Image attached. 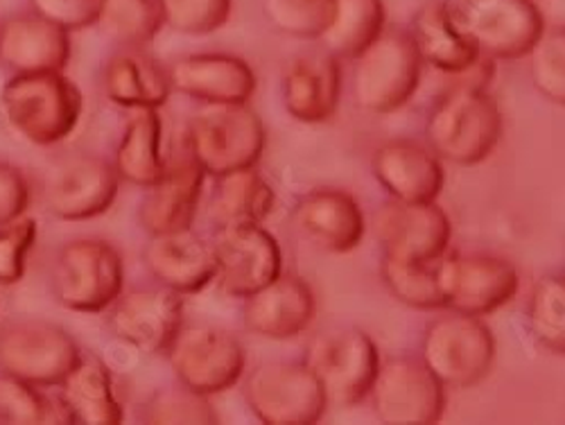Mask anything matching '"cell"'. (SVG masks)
<instances>
[{
    "label": "cell",
    "instance_id": "cell-24",
    "mask_svg": "<svg viewBox=\"0 0 565 425\" xmlns=\"http://www.w3.org/2000/svg\"><path fill=\"white\" fill-rule=\"evenodd\" d=\"M342 96L340 60L331 53L295 57L282 73V107L306 125L331 120Z\"/></svg>",
    "mask_w": 565,
    "mask_h": 425
},
{
    "label": "cell",
    "instance_id": "cell-33",
    "mask_svg": "<svg viewBox=\"0 0 565 425\" xmlns=\"http://www.w3.org/2000/svg\"><path fill=\"white\" fill-rule=\"evenodd\" d=\"M381 278L401 304L416 310H441L444 297L435 263H407L390 256L381 258Z\"/></svg>",
    "mask_w": 565,
    "mask_h": 425
},
{
    "label": "cell",
    "instance_id": "cell-41",
    "mask_svg": "<svg viewBox=\"0 0 565 425\" xmlns=\"http://www.w3.org/2000/svg\"><path fill=\"white\" fill-rule=\"evenodd\" d=\"M32 12L68 32L96 25L103 0H30Z\"/></svg>",
    "mask_w": 565,
    "mask_h": 425
},
{
    "label": "cell",
    "instance_id": "cell-1",
    "mask_svg": "<svg viewBox=\"0 0 565 425\" xmlns=\"http://www.w3.org/2000/svg\"><path fill=\"white\" fill-rule=\"evenodd\" d=\"M491 62L480 57L468 71L450 75L457 82L433 105L426 138L441 161L476 166L495 150L502 134V116L484 88L493 73Z\"/></svg>",
    "mask_w": 565,
    "mask_h": 425
},
{
    "label": "cell",
    "instance_id": "cell-30",
    "mask_svg": "<svg viewBox=\"0 0 565 425\" xmlns=\"http://www.w3.org/2000/svg\"><path fill=\"white\" fill-rule=\"evenodd\" d=\"M161 131L159 109H134L114 155V168L120 181L146 191L163 177L168 159L161 148Z\"/></svg>",
    "mask_w": 565,
    "mask_h": 425
},
{
    "label": "cell",
    "instance_id": "cell-37",
    "mask_svg": "<svg viewBox=\"0 0 565 425\" xmlns=\"http://www.w3.org/2000/svg\"><path fill=\"white\" fill-rule=\"evenodd\" d=\"M527 57L536 91L545 100L565 107V28L545 30Z\"/></svg>",
    "mask_w": 565,
    "mask_h": 425
},
{
    "label": "cell",
    "instance_id": "cell-20",
    "mask_svg": "<svg viewBox=\"0 0 565 425\" xmlns=\"http://www.w3.org/2000/svg\"><path fill=\"white\" fill-rule=\"evenodd\" d=\"M371 170L383 191L398 202H437L446 179L437 152L414 138L387 140L375 148Z\"/></svg>",
    "mask_w": 565,
    "mask_h": 425
},
{
    "label": "cell",
    "instance_id": "cell-31",
    "mask_svg": "<svg viewBox=\"0 0 565 425\" xmlns=\"http://www.w3.org/2000/svg\"><path fill=\"white\" fill-rule=\"evenodd\" d=\"M385 19L383 0H335L333 21L317 41L340 62H353L385 32Z\"/></svg>",
    "mask_w": 565,
    "mask_h": 425
},
{
    "label": "cell",
    "instance_id": "cell-39",
    "mask_svg": "<svg viewBox=\"0 0 565 425\" xmlns=\"http://www.w3.org/2000/svg\"><path fill=\"white\" fill-rule=\"evenodd\" d=\"M163 23L181 34H211L231 17L233 0H159Z\"/></svg>",
    "mask_w": 565,
    "mask_h": 425
},
{
    "label": "cell",
    "instance_id": "cell-22",
    "mask_svg": "<svg viewBox=\"0 0 565 425\" xmlns=\"http://www.w3.org/2000/svg\"><path fill=\"white\" fill-rule=\"evenodd\" d=\"M143 263L159 286L177 295H195L215 280L211 241L191 229L150 235Z\"/></svg>",
    "mask_w": 565,
    "mask_h": 425
},
{
    "label": "cell",
    "instance_id": "cell-11",
    "mask_svg": "<svg viewBox=\"0 0 565 425\" xmlns=\"http://www.w3.org/2000/svg\"><path fill=\"white\" fill-rule=\"evenodd\" d=\"M120 177L98 155H71L43 174L41 200L45 211L64 222H84L107 213L118 198Z\"/></svg>",
    "mask_w": 565,
    "mask_h": 425
},
{
    "label": "cell",
    "instance_id": "cell-19",
    "mask_svg": "<svg viewBox=\"0 0 565 425\" xmlns=\"http://www.w3.org/2000/svg\"><path fill=\"white\" fill-rule=\"evenodd\" d=\"M206 172L183 146V152L168 161L163 177L146 188L138 206V222L150 235L191 229L200 211Z\"/></svg>",
    "mask_w": 565,
    "mask_h": 425
},
{
    "label": "cell",
    "instance_id": "cell-25",
    "mask_svg": "<svg viewBox=\"0 0 565 425\" xmlns=\"http://www.w3.org/2000/svg\"><path fill=\"white\" fill-rule=\"evenodd\" d=\"M71 53V32L34 12L0 25V64L14 75L64 71Z\"/></svg>",
    "mask_w": 565,
    "mask_h": 425
},
{
    "label": "cell",
    "instance_id": "cell-3",
    "mask_svg": "<svg viewBox=\"0 0 565 425\" xmlns=\"http://www.w3.org/2000/svg\"><path fill=\"white\" fill-rule=\"evenodd\" d=\"M183 146L211 177L256 168L265 150V125L249 103L202 105L185 127Z\"/></svg>",
    "mask_w": 565,
    "mask_h": 425
},
{
    "label": "cell",
    "instance_id": "cell-34",
    "mask_svg": "<svg viewBox=\"0 0 565 425\" xmlns=\"http://www.w3.org/2000/svg\"><path fill=\"white\" fill-rule=\"evenodd\" d=\"M527 323L543 349L565 355V274H547L536 280L530 295Z\"/></svg>",
    "mask_w": 565,
    "mask_h": 425
},
{
    "label": "cell",
    "instance_id": "cell-28",
    "mask_svg": "<svg viewBox=\"0 0 565 425\" xmlns=\"http://www.w3.org/2000/svg\"><path fill=\"white\" fill-rule=\"evenodd\" d=\"M103 91L125 109H161L172 93L168 66L143 49H120L103 68Z\"/></svg>",
    "mask_w": 565,
    "mask_h": 425
},
{
    "label": "cell",
    "instance_id": "cell-8",
    "mask_svg": "<svg viewBox=\"0 0 565 425\" xmlns=\"http://www.w3.org/2000/svg\"><path fill=\"white\" fill-rule=\"evenodd\" d=\"M418 358L446 387L466 390L489 375L495 360V338L482 317L448 310L428 323Z\"/></svg>",
    "mask_w": 565,
    "mask_h": 425
},
{
    "label": "cell",
    "instance_id": "cell-16",
    "mask_svg": "<svg viewBox=\"0 0 565 425\" xmlns=\"http://www.w3.org/2000/svg\"><path fill=\"white\" fill-rule=\"evenodd\" d=\"M373 233L383 256L407 263H435L450 245V220L437 202L383 204L373 215Z\"/></svg>",
    "mask_w": 565,
    "mask_h": 425
},
{
    "label": "cell",
    "instance_id": "cell-9",
    "mask_svg": "<svg viewBox=\"0 0 565 425\" xmlns=\"http://www.w3.org/2000/svg\"><path fill=\"white\" fill-rule=\"evenodd\" d=\"M79 358L75 338L55 321L25 317L0 326V371L28 385L57 387Z\"/></svg>",
    "mask_w": 565,
    "mask_h": 425
},
{
    "label": "cell",
    "instance_id": "cell-15",
    "mask_svg": "<svg viewBox=\"0 0 565 425\" xmlns=\"http://www.w3.org/2000/svg\"><path fill=\"white\" fill-rule=\"evenodd\" d=\"M215 283L233 299H247L282 274V254L263 224L215 229Z\"/></svg>",
    "mask_w": 565,
    "mask_h": 425
},
{
    "label": "cell",
    "instance_id": "cell-21",
    "mask_svg": "<svg viewBox=\"0 0 565 425\" xmlns=\"http://www.w3.org/2000/svg\"><path fill=\"white\" fill-rule=\"evenodd\" d=\"M243 301L245 328L265 340L299 338L317 312L312 288L295 274L276 276L265 288Z\"/></svg>",
    "mask_w": 565,
    "mask_h": 425
},
{
    "label": "cell",
    "instance_id": "cell-5",
    "mask_svg": "<svg viewBox=\"0 0 565 425\" xmlns=\"http://www.w3.org/2000/svg\"><path fill=\"white\" fill-rule=\"evenodd\" d=\"M125 288L120 252L103 238H75L66 243L51 272V290L60 306L73 312H105Z\"/></svg>",
    "mask_w": 565,
    "mask_h": 425
},
{
    "label": "cell",
    "instance_id": "cell-13",
    "mask_svg": "<svg viewBox=\"0 0 565 425\" xmlns=\"http://www.w3.org/2000/svg\"><path fill=\"white\" fill-rule=\"evenodd\" d=\"M366 399L383 423H437L446 407V385L420 358L401 355L381 362Z\"/></svg>",
    "mask_w": 565,
    "mask_h": 425
},
{
    "label": "cell",
    "instance_id": "cell-29",
    "mask_svg": "<svg viewBox=\"0 0 565 425\" xmlns=\"http://www.w3.org/2000/svg\"><path fill=\"white\" fill-rule=\"evenodd\" d=\"M274 188L256 168L233 170L215 177L209 220L215 229L263 224L274 211Z\"/></svg>",
    "mask_w": 565,
    "mask_h": 425
},
{
    "label": "cell",
    "instance_id": "cell-40",
    "mask_svg": "<svg viewBox=\"0 0 565 425\" xmlns=\"http://www.w3.org/2000/svg\"><path fill=\"white\" fill-rule=\"evenodd\" d=\"M36 222L25 215L0 224V286H17L25 276L28 254L36 243Z\"/></svg>",
    "mask_w": 565,
    "mask_h": 425
},
{
    "label": "cell",
    "instance_id": "cell-38",
    "mask_svg": "<svg viewBox=\"0 0 565 425\" xmlns=\"http://www.w3.org/2000/svg\"><path fill=\"white\" fill-rule=\"evenodd\" d=\"M53 418L62 421L60 410L39 387L0 371V423H49Z\"/></svg>",
    "mask_w": 565,
    "mask_h": 425
},
{
    "label": "cell",
    "instance_id": "cell-23",
    "mask_svg": "<svg viewBox=\"0 0 565 425\" xmlns=\"http://www.w3.org/2000/svg\"><path fill=\"white\" fill-rule=\"evenodd\" d=\"M292 222L310 245L328 254L355 249L366 231L360 204L338 188H319L301 198L295 206Z\"/></svg>",
    "mask_w": 565,
    "mask_h": 425
},
{
    "label": "cell",
    "instance_id": "cell-26",
    "mask_svg": "<svg viewBox=\"0 0 565 425\" xmlns=\"http://www.w3.org/2000/svg\"><path fill=\"white\" fill-rule=\"evenodd\" d=\"M409 36L420 62L446 75H459L482 57L448 0L423 3L412 19Z\"/></svg>",
    "mask_w": 565,
    "mask_h": 425
},
{
    "label": "cell",
    "instance_id": "cell-36",
    "mask_svg": "<svg viewBox=\"0 0 565 425\" xmlns=\"http://www.w3.org/2000/svg\"><path fill=\"white\" fill-rule=\"evenodd\" d=\"M265 14L282 34L319 39L333 21L335 0H265Z\"/></svg>",
    "mask_w": 565,
    "mask_h": 425
},
{
    "label": "cell",
    "instance_id": "cell-32",
    "mask_svg": "<svg viewBox=\"0 0 565 425\" xmlns=\"http://www.w3.org/2000/svg\"><path fill=\"white\" fill-rule=\"evenodd\" d=\"M163 25L159 0H103L93 28L120 49H146Z\"/></svg>",
    "mask_w": 565,
    "mask_h": 425
},
{
    "label": "cell",
    "instance_id": "cell-27",
    "mask_svg": "<svg viewBox=\"0 0 565 425\" xmlns=\"http://www.w3.org/2000/svg\"><path fill=\"white\" fill-rule=\"evenodd\" d=\"M57 390L55 401L62 423L116 425L125 416L116 394L114 373L98 355L82 353Z\"/></svg>",
    "mask_w": 565,
    "mask_h": 425
},
{
    "label": "cell",
    "instance_id": "cell-18",
    "mask_svg": "<svg viewBox=\"0 0 565 425\" xmlns=\"http://www.w3.org/2000/svg\"><path fill=\"white\" fill-rule=\"evenodd\" d=\"M172 91L200 105L249 103L258 79L254 68L235 55L193 53L168 64Z\"/></svg>",
    "mask_w": 565,
    "mask_h": 425
},
{
    "label": "cell",
    "instance_id": "cell-35",
    "mask_svg": "<svg viewBox=\"0 0 565 425\" xmlns=\"http://www.w3.org/2000/svg\"><path fill=\"white\" fill-rule=\"evenodd\" d=\"M140 421L146 423H217L220 414L209 396L181 383L157 390L140 405Z\"/></svg>",
    "mask_w": 565,
    "mask_h": 425
},
{
    "label": "cell",
    "instance_id": "cell-42",
    "mask_svg": "<svg viewBox=\"0 0 565 425\" xmlns=\"http://www.w3.org/2000/svg\"><path fill=\"white\" fill-rule=\"evenodd\" d=\"M30 204V183L21 168L0 161V224H8L21 215Z\"/></svg>",
    "mask_w": 565,
    "mask_h": 425
},
{
    "label": "cell",
    "instance_id": "cell-12",
    "mask_svg": "<svg viewBox=\"0 0 565 425\" xmlns=\"http://www.w3.org/2000/svg\"><path fill=\"white\" fill-rule=\"evenodd\" d=\"M459 21L482 57L523 60L545 32L534 0H459Z\"/></svg>",
    "mask_w": 565,
    "mask_h": 425
},
{
    "label": "cell",
    "instance_id": "cell-4",
    "mask_svg": "<svg viewBox=\"0 0 565 425\" xmlns=\"http://www.w3.org/2000/svg\"><path fill=\"white\" fill-rule=\"evenodd\" d=\"M420 71L423 62L409 32L385 30L353 60V100L366 114L387 116L409 103Z\"/></svg>",
    "mask_w": 565,
    "mask_h": 425
},
{
    "label": "cell",
    "instance_id": "cell-14",
    "mask_svg": "<svg viewBox=\"0 0 565 425\" xmlns=\"http://www.w3.org/2000/svg\"><path fill=\"white\" fill-rule=\"evenodd\" d=\"M444 310L484 317L507 306L521 286L515 267L491 254H444L437 261Z\"/></svg>",
    "mask_w": 565,
    "mask_h": 425
},
{
    "label": "cell",
    "instance_id": "cell-17",
    "mask_svg": "<svg viewBox=\"0 0 565 425\" xmlns=\"http://www.w3.org/2000/svg\"><path fill=\"white\" fill-rule=\"evenodd\" d=\"M107 326L122 344L163 355L183 326V297L163 286L120 293L107 308Z\"/></svg>",
    "mask_w": 565,
    "mask_h": 425
},
{
    "label": "cell",
    "instance_id": "cell-10",
    "mask_svg": "<svg viewBox=\"0 0 565 425\" xmlns=\"http://www.w3.org/2000/svg\"><path fill=\"white\" fill-rule=\"evenodd\" d=\"M243 396L249 412L267 425L317 423L328 407L317 375L303 360L254 366L243 375Z\"/></svg>",
    "mask_w": 565,
    "mask_h": 425
},
{
    "label": "cell",
    "instance_id": "cell-6",
    "mask_svg": "<svg viewBox=\"0 0 565 425\" xmlns=\"http://www.w3.org/2000/svg\"><path fill=\"white\" fill-rule=\"evenodd\" d=\"M303 362L317 375L328 405L355 407L369 396L381 353L362 328L335 326L308 342Z\"/></svg>",
    "mask_w": 565,
    "mask_h": 425
},
{
    "label": "cell",
    "instance_id": "cell-7",
    "mask_svg": "<svg viewBox=\"0 0 565 425\" xmlns=\"http://www.w3.org/2000/svg\"><path fill=\"white\" fill-rule=\"evenodd\" d=\"M163 355L177 383L209 399L238 385L247 366L243 342L215 323H183Z\"/></svg>",
    "mask_w": 565,
    "mask_h": 425
},
{
    "label": "cell",
    "instance_id": "cell-2",
    "mask_svg": "<svg viewBox=\"0 0 565 425\" xmlns=\"http://www.w3.org/2000/svg\"><path fill=\"white\" fill-rule=\"evenodd\" d=\"M82 93L64 71L12 75L0 91V111L34 146H57L82 118Z\"/></svg>",
    "mask_w": 565,
    "mask_h": 425
}]
</instances>
